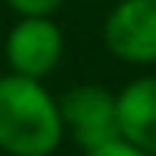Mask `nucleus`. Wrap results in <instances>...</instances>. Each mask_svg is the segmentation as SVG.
Segmentation results:
<instances>
[{"mask_svg": "<svg viewBox=\"0 0 156 156\" xmlns=\"http://www.w3.org/2000/svg\"><path fill=\"white\" fill-rule=\"evenodd\" d=\"M64 140L58 99L41 80L0 76V150L6 156H51Z\"/></svg>", "mask_w": 156, "mask_h": 156, "instance_id": "obj_1", "label": "nucleus"}, {"mask_svg": "<svg viewBox=\"0 0 156 156\" xmlns=\"http://www.w3.org/2000/svg\"><path fill=\"white\" fill-rule=\"evenodd\" d=\"M58 112H61L64 134L80 150H96V147L121 137L115 93H108L99 83H83V86L67 89L58 99Z\"/></svg>", "mask_w": 156, "mask_h": 156, "instance_id": "obj_2", "label": "nucleus"}, {"mask_svg": "<svg viewBox=\"0 0 156 156\" xmlns=\"http://www.w3.org/2000/svg\"><path fill=\"white\" fill-rule=\"evenodd\" d=\"M102 41L124 64H156V0H118L105 16Z\"/></svg>", "mask_w": 156, "mask_h": 156, "instance_id": "obj_3", "label": "nucleus"}, {"mask_svg": "<svg viewBox=\"0 0 156 156\" xmlns=\"http://www.w3.org/2000/svg\"><path fill=\"white\" fill-rule=\"evenodd\" d=\"M3 54L10 64V73L45 80L64 54L61 26L51 16H19V23L6 32Z\"/></svg>", "mask_w": 156, "mask_h": 156, "instance_id": "obj_4", "label": "nucleus"}, {"mask_svg": "<svg viewBox=\"0 0 156 156\" xmlns=\"http://www.w3.org/2000/svg\"><path fill=\"white\" fill-rule=\"evenodd\" d=\"M118 134L127 144L156 156V76H137L115 96Z\"/></svg>", "mask_w": 156, "mask_h": 156, "instance_id": "obj_5", "label": "nucleus"}, {"mask_svg": "<svg viewBox=\"0 0 156 156\" xmlns=\"http://www.w3.org/2000/svg\"><path fill=\"white\" fill-rule=\"evenodd\" d=\"M64 0H6L16 16H54Z\"/></svg>", "mask_w": 156, "mask_h": 156, "instance_id": "obj_6", "label": "nucleus"}, {"mask_svg": "<svg viewBox=\"0 0 156 156\" xmlns=\"http://www.w3.org/2000/svg\"><path fill=\"white\" fill-rule=\"evenodd\" d=\"M86 156H150V153H144L140 147L127 144L124 137H115V140H108V144L96 147V150H86Z\"/></svg>", "mask_w": 156, "mask_h": 156, "instance_id": "obj_7", "label": "nucleus"}]
</instances>
